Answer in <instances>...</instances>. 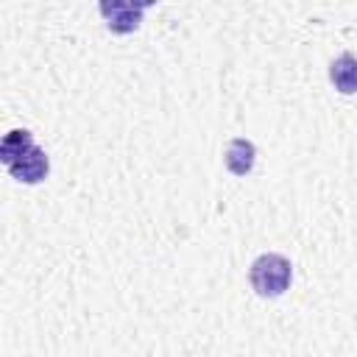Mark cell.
Segmentation results:
<instances>
[{
    "mask_svg": "<svg viewBox=\"0 0 357 357\" xmlns=\"http://www.w3.org/2000/svg\"><path fill=\"white\" fill-rule=\"evenodd\" d=\"M290 279H293V262L276 251L259 254L248 268V282H251L254 293L262 298L282 296L290 287Z\"/></svg>",
    "mask_w": 357,
    "mask_h": 357,
    "instance_id": "1",
    "label": "cell"
},
{
    "mask_svg": "<svg viewBox=\"0 0 357 357\" xmlns=\"http://www.w3.org/2000/svg\"><path fill=\"white\" fill-rule=\"evenodd\" d=\"M151 6V0H142V3H131V0H103L100 3V14L106 17V25L114 31V33H131L139 28L142 22V11Z\"/></svg>",
    "mask_w": 357,
    "mask_h": 357,
    "instance_id": "2",
    "label": "cell"
},
{
    "mask_svg": "<svg viewBox=\"0 0 357 357\" xmlns=\"http://www.w3.org/2000/svg\"><path fill=\"white\" fill-rule=\"evenodd\" d=\"M6 170L11 173V178H17V181H22V184H39V181L47 176L50 162H47V153H45L39 145H33V148L25 151L20 159H14Z\"/></svg>",
    "mask_w": 357,
    "mask_h": 357,
    "instance_id": "3",
    "label": "cell"
},
{
    "mask_svg": "<svg viewBox=\"0 0 357 357\" xmlns=\"http://www.w3.org/2000/svg\"><path fill=\"white\" fill-rule=\"evenodd\" d=\"M223 162H226L229 173H234V176L251 173V167H254V162H257V148H254V142L245 139V137L229 139V145H226V151H223Z\"/></svg>",
    "mask_w": 357,
    "mask_h": 357,
    "instance_id": "4",
    "label": "cell"
},
{
    "mask_svg": "<svg viewBox=\"0 0 357 357\" xmlns=\"http://www.w3.org/2000/svg\"><path fill=\"white\" fill-rule=\"evenodd\" d=\"M329 81L335 84L337 92L354 95L357 92V56L354 53H340L329 64Z\"/></svg>",
    "mask_w": 357,
    "mask_h": 357,
    "instance_id": "5",
    "label": "cell"
},
{
    "mask_svg": "<svg viewBox=\"0 0 357 357\" xmlns=\"http://www.w3.org/2000/svg\"><path fill=\"white\" fill-rule=\"evenodd\" d=\"M36 142H33V134L28 128H11L3 142H0V162L8 167L14 159H20L25 151H31Z\"/></svg>",
    "mask_w": 357,
    "mask_h": 357,
    "instance_id": "6",
    "label": "cell"
}]
</instances>
